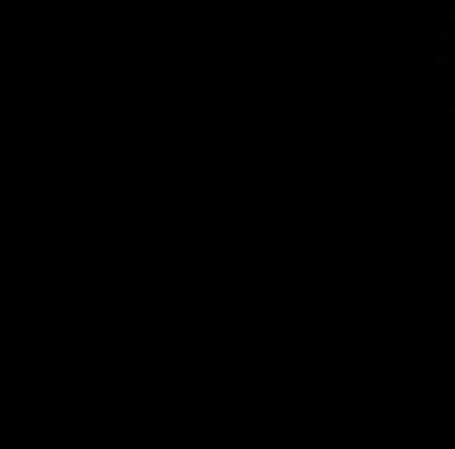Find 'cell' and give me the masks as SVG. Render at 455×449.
<instances>
[]
</instances>
